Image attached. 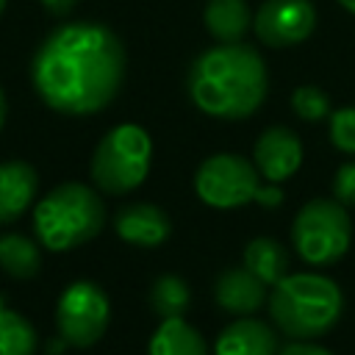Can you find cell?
Segmentation results:
<instances>
[{
    "label": "cell",
    "instance_id": "1",
    "mask_svg": "<svg viewBox=\"0 0 355 355\" xmlns=\"http://www.w3.org/2000/svg\"><path fill=\"white\" fill-rule=\"evenodd\" d=\"M125 69L122 39L103 22L75 19L44 36L31 61V80L47 108L92 116L116 100Z\"/></svg>",
    "mask_w": 355,
    "mask_h": 355
},
{
    "label": "cell",
    "instance_id": "2",
    "mask_svg": "<svg viewBox=\"0 0 355 355\" xmlns=\"http://www.w3.org/2000/svg\"><path fill=\"white\" fill-rule=\"evenodd\" d=\"M186 92L197 111L239 122L252 116L269 94V69L247 42H214L197 53L186 72Z\"/></svg>",
    "mask_w": 355,
    "mask_h": 355
},
{
    "label": "cell",
    "instance_id": "3",
    "mask_svg": "<svg viewBox=\"0 0 355 355\" xmlns=\"http://www.w3.org/2000/svg\"><path fill=\"white\" fill-rule=\"evenodd\" d=\"M269 316L275 327L297 341H316L336 327L344 311L338 283L319 272H288L269 288Z\"/></svg>",
    "mask_w": 355,
    "mask_h": 355
},
{
    "label": "cell",
    "instance_id": "4",
    "mask_svg": "<svg viewBox=\"0 0 355 355\" xmlns=\"http://www.w3.org/2000/svg\"><path fill=\"white\" fill-rule=\"evenodd\" d=\"M105 225V205L100 194L78 180H67L47 191L33 208L36 241L53 252L75 250L92 241Z\"/></svg>",
    "mask_w": 355,
    "mask_h": 355
},
{
    "label": "cell",
    "instance_id": "5",
    "mask_svg": "<svg viewBox=\"0 0 355 355\" xmlns=\"http://www.w3.org/2000/svg\"><path fill=\"white\" fill-rule=\"evenodd\" d=\"M153 164V139L136 122L114 125L94 147L92 183L105 194H130L144 183Z\"/></svg>",
    "mask_w": 355,
    "mask_h": 355
},
{
    "label": "cell",
    "instance_id": "6",
    "mask_svg": "<svg viewBox=\"0 0 355 355\" xmlns=\"http://www.w3.org/2000/svg\"><path fill=\"white\" fill-rule=\"evenodd\" d=\"M352 222L347 205L336 197H313L300 205L291 222V244L311 266H330L347 255Z\"/></svg>",
    "mask_w": 355,
    "mask_h": 355
},
{
    "label": "cell",
    "instance_id": "7",
    "mask_svg": "<svg viewBox=\"0 0 355 355\" xmlns=\"http://www.w3.org/2000/svg\"><path fill=\"white\" fill-rule=\"evenodd\" d=\"M263 178L258 175L252 158L239 153H214L194 172V194L216 211H233L255 200Z\"/></svg>",
    "mask_w": 355,
    "mask_h": 355
},
{
    "label": "cell",
    "instance_id": "8",
    "mask_svg": "<svg viewBox=\"0 0 355 355\" xmlns=\"http://www.w3.org/2000/svg\"><path fill=\"white\" fill-rule=\"evenodd\" d=\"M111 322L108 294L92 280L69 283L55 302V324L58 336L69 347H92L103 338Z\"/></svg>",
    "mask_w": 355,
    "mask_h": 355
},
{
    "label": "cell",
    "instance_id": "9",
    "mask_svg": "<svg viewBox=\"0 0 355 355\" xmlns=\"http://www.w3.org/2000/svg\"><path fill=\"white\" fill-rule=\"evenodd\" d=\"M316 31L313 0H263L252 14V33L272 50L297 47Z\"/></svg>",
    "mask_w": 355,
    "mask_h": 355
},
{
    "label": "cell",
    "instance_id": "10",
    "mask_svg": "<svg viewBox=\"0 0 355 355\" xmlns=\"http://www.w3.org/2000/svg\"><path fill=\"white\" fill-rule=\"evenodd\" d=\"M252 164L269 183L288 180L302 166V141L288 125H269L252 144Z\"/></svg>",
    "mask_w": 355,
    "mask_h": 355
},
{
    "label": "cell",
    "instance_id": "11",
    "mask_svg": "<svg viewBox=\"0 0 355 355\" xmlns=\"http://www.w3.org/2000/svg\"><path fill=\"white\" fill-rule=\"evenodd\" d=\"M214 300L222 311H227L233 316H252L255 311H261L266 305L269 286L241 263V266H230L216 275Z\"/></svg>",
    "mask_w": 355,
    "mask_h": 355
},
{
    "label": "cell",
    "instance_id": "12",
    "mask_svg": "<svg viewBox=\"0 0 355 355\" xmlns=\"http://www.w3.org/2000/svg\"><path fill=\"white\" fill-rule=\"evenodd\" d=\"M114 230L133 247H161L172 236V219L153 202H128L114 216Z\"/></svg>",
    "mask_w": 355,
    "mask_h": 355
},
{
    "label": "cell",
    "instance_id": "13",
    "mask_svg": "<svg viewBox=\"0 0 355 355\" xmlns=\"http://www.w3.org/2000/svg\"><path fill=\"white\" fill-rule=\"evenodd\" d=\"M211 355H277V333L255 316H236L219 330Z\"/></svg>",
    "mask_w": 355,
    "mask_h": 355
},
{
    "label": "cell",
    "instance_id": "14",
    "mask_svg": "<svg viewBox=\"0 0 355 355\" xmlns=\"http://www.w3.org/2000/svg\"><path fill=\"white\" fill-rule=\"evenodd\" d=\"M39 175L28 161H3L0 164V225L19 219L36 200Z\"/></svg>",
    "mask_w": 355,
    "mask_h": 355
},
{
    "label": "cell",
    "instance_id": "15",
    "mask_svg": "<svg viewBox=\"0 0 355 355\" xmlns=\"http://www.w3.org/2000/svg\"><path fill=\"white\" fill-rule=\"evenodd\" d=\"M252 14L247 0H205L202 25L214 42H244L252 31Z\"/></svg>",
    "mask_w": 355,
    "mask_h": 355
},
{
    "label": "cell",
    "instance_id": "16",
    "mask_svg": "<svg viewBox=\"0 0 355 355\" xmlns=\"http://www.w3.org/2000/svg\"><path fill=\"white\" fill-rule=\"evenodd\" d=\"M147 355H211V352L197 327H191L183 316H169L161 319V324L153 330Z\"/></svg>",
    "mask_w": 355,
    "mask_h": 355
},
{
    "label": "cell",
    "instance_id": "17",
    "mask_svg": "<svg viewBox=\"0 0 355 355\" xmlns=\"http://www.w3.org/2000/svg\"><path fill=\"white\" fill-rule=\"evenodd\" d=\"M244 266L272 288L280 277L288 275V250L272 236H255L244 247Z\"/></svg>",
    "mask_w": 355,
    "mask_h": 355
},
{
    "label": "cell",
    "instance_id": "18",
    "mask_svg": "<svg viewBox=\"0 0 355 355\" xmlns=\"http://www.w3.org/2000/svg\"><path fill=\"white\" fill-rule=\"evenodd\" d=\"M42 252L39 244L22 233H6L0 236V269L17 280H28L39 275Z\"/></svg>",
    "mask_w": 355,
    "mask_h": 355
},
{
    "label": "cell",
    "instance_id": "19",
    "mask_svg": "<svg viewBox=\"0 0 355 355\" xmlns=\"http://www.w3.org/2000/svg\"><path fill=\"white\" fill-rule=\"evenodd\" d=\"M191 302V288L180 275H161L150 286V308L161 319L183 316Z\"/></svg>",
    "mask_w": 355,
    "mask_h": 355
},
{
    "label": "cell",
    "instance_id": "20",
    "mask_svg": "<svg viewBox=\"0 0 355 355\" xmlns=\"http://www.w3.org/2000/svg\"><path fill=\"white\" fill-rule=\"evenodd\" d=\"M36 344L39 338L33 324L0 302V355H33Z\"/></svg>",
    "mask_w": 355,
    "mask_h": 355
},
{
    "label": "cell",
    "instance_id": "21",
    "mask_svg": "<svg viewBox=\"0 0 355 355\" xmlns=\"http://www.w3.org/2000/svg\"><path fill=\"white\" fill-rule=\"evenodd\" d=\"M291 111L302 122H324L333 114V100L322 86L302 83L291 92Z\"/></svg>",
    "mask_w": 355,
    "mask_h": 355
},
{
    "label": "cell",
    "instance_id": "22",
    "mask_svg": "<svg viewBox=\"0 0 355 355\" xmlns=\"http://www.w3.org/2000/svg\"><path fill=\"white\" fill-rule=\"evenodd\" d=\"M327 136L336 150L355 155V105L333 108V114L327 116Z\"/></svg>",
    "mask_w": 355,
    "mask_h": 355
},
{
    "label": "cell",
    "instance_id": "23",
    "mask_svg": "<svg viewBox=\"0 0 355 355\" xmlns=\"http://www.w3.org/2000/svg\"><path fill=\"white\" fill-rule=\"evenodd\" d=\"M333 197L347 208L355 205V158L344 161L336 169V175H333Z\"/></svg>",
    "mask_w": 355,
    "mask_h": 355
},
{
    "label": "cell",
    "instance_id": "24",
    "mask_svg": "<svg viewBox=\"0 0 355 355\" xmlns=\"http://www.w3.org/2000/svg\"><path fill=\"white\" fill-rule=\"evenodd\" d=\"M277 355H333V352L324 349V347L316 344V341H297V338H288L286 347H277Z\"/></svg>",
    "mask_w": 355,
    "mask_h": 355
},
{
    "label": "cell",
    "instance_id": "25",
    "mask_svg": "<svg viewBox=\"0 0 355 355\" xmlns=\"http://www.w3.org/2000/svg\"><path fill=\"white\" fill-rule=\"evenodd\" d=\"M252 202H258L261 208H277V205L283 202V189H280V183H269V180L261 183Z\"/></svg>",
    "mask_w": 355,
    "mask_h": 355
},
{
    "label": "cell",
    "instance_id": "26",
    "mask_svg": "<svg viewBox=\"0 0 355 355\" xmlns=\"http://www.w3.org/2000/svg\"><path fill=\"white\" fill-rule=\"evenodd\" d=\"M50 14H55V17H64V14H69L75 6H78V0H39Z\"/></svg>",
    "mask_w": 355,
    "mask_h": 355
},
{
    "label": "cell",
    "instance_id": "27",
    "mask_svg": "<svg viewBox=\"0 0 355 355\" xmlns=\"http://www.w3.org/2000/svg\"><path fill=\"white\" fill-rule=\"evenodd\" d=\"M6 114H8V103H6V92H3V86H0V130H3V125H6Z\"/></svg>",
    "mask_w": 355,
    "mask_h": 355
},
{
    "label": "cell",
    "instance_id": "28",
    "mask_svg": "<svg viewBox=\"0 0 355 355\" xmlns=\"http://www.w3.org/2000/svg\"><path fill=\"white\" fill-rule=\"evenodd\" d=\"M336 3H338L349 17H355V0H336Z\"/></svg>",
    "mask_w": 355,
    "mask_h": 355
},
{
    "label": "cell",
    "instance_id": "29",
    "mask_svg": "<svg viewBox=\"0 0 355 355\" xmlns=\"http://www.w3.org/2000/svg\"><path fill=\"white\" fill-rule=\"evenodd\" d=\"M6 6H8V0H0V14L6 11Z\"/></svg>",
    "mask_w": 355,
    "mask_h": 355
}]
</instances>
